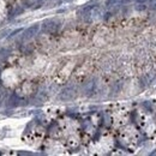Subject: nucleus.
I'll return each instance as SVG.
<instances>
[{"label":"nucleus","instance_id":"20e7f679","mask_svg":"<svg viewBox=\"0 0 156 156\" xmlns=\"http://www.w3.org/2000/svg\"><path fill=\"white\" fill-rule=\"evenodd\" d=\"M136 1H137L138 4H141V3H145V1H147V0H136Z\"/></svg>","mask_w":156,"mask_h":156},{"label":"nucleus","instance_id":"f257e3e1","mask_svg":"<svg viewBox=\"0 0 156 156\" xmlns=\"http://www.w3.org/2000/svg\"><path fill=\"white\" fill-rule=\"evenodd\" d=\"M71 96H72V90L71 89H66L61 94V99H70Z\"/></svg>","mask_w":156,"mask_h":156},{"label":"nucleus","instance_id":"7ed1b4c3","mask_svg":"<svg viewBox=\"0 0 156 156\" xmlns=\"http://www.w3.org/2000/svg\"><path fill=\"white\" fill-rule=\"evenodd\" d=\"M149 8L153 10V11H155V10H156V0H150V3H149Z\"/></svg>","mask_w":156,"mask_h":156},{"label":"nucleus","instance_id":"f03ea898","mask_svg":"<svg viewBox=\"0 0 156 156\" xmlns=\"http://www.w3.org/2000/svg\"><path fill=\"white\" fill-rule=\"evenodd\" d=\"M138 10V11H144V10H147V5H145L144 3H141V4H138L137 5V7H136Z\"/></svg>","mask_w":156,"mask_h":156}]
</instances>
